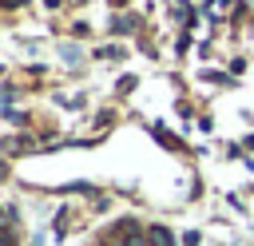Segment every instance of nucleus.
<instances>
[{"mask_svg": "<svg viewBox=\"0 0 254 246\" xmlns=\"http://www.w3.org/2000/svg\"><path fill=\"white\" fill-rule=\"evenodd\" d=\"M131 246H147V238L143 234H131Z\"/></svg>", "mask_w": 254, "mask_h": 246, "instance_id": "f03ea898", "label": "nucleus"}, {"mask_svg": "<svg viewBox=\"0 0 254 246\" xmlns=\"http://www.w3.org/2000/svg\"><path fill=\"white\" fill-rule=\"evenodd\" d=\"M147 242H151V246H175V238H171L167 226H151V230H147Z\"/></svg>", "mask_w": 254, "mask_h": 246, "instance_id": "f257e3e1", "label": "nucleus"}]
</instances>
